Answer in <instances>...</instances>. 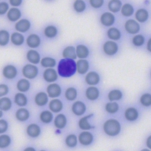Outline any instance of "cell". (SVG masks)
<instances>
[{
    "instance_id": "1",
    "label": "cell",
    "mask_w": 151,
    "mask_h": 151,
    "mask_svg": "<svg viewBox=\"0 0 151 151\" xmlns=\"http://www.w3.org/2000/svg\"><path fill=\"white\" fill-rule=\"evenodd\" d=\"M58 69V73L61 76L70 77L74 74L76 71V64L72 59H63L59 63Z\"/></svg>"
},
{
    "instance_id": "2",
    "label": "cell",
    "mask_w": 151,
    "mask_h": 151,
    "mask_svg": "<svg viewBox=\"0 0 151 151\" xmlns=\"http://www.w3.org/2000/svg\"><path fill=\"white\" fill-rule=\"evenodd\" d=\"M104 129L108 135L110 136H115L119 133L121 126L118 122L114 120H110L105 123Z\"/></svg>"
},
{
    "instance_id": "3",
    "label": "cell",
    "mask_w": 151,
    "mask_h": 151,
    "mask_svg": "<svg viewBox=\"0 0 151 151\" xmlns=\"http://www.w3.org/2000/svg\"><path fill=\"white\" fill-rule=\"evenodd\" d=\"M23 74L24 76L28 79L35 78L38 73V69L37 67L31 64L25 65L23 69Z\"/></svg>"
},
{
    "instance_id": "4",
    "label": "cell",
    "mask_w": 151,
    "mask_h": 151,
    "mask_svg": "<svg viewBox=\"0 0 151 151\" xmlns=\"http://www.w3.org/2000/svg\"><path fill=\"white\" fill-rule=\"evenodd\" d=\"M125 28L128 32L132 34H136L140 29L139 24L135 21L133 20H130L126 22Z\"/></svg>"
},
{
    "instance_id": "5",
    "label": "cell",
    "mask_w": 151,
    "mask_h": 151,
    "mask_svg": "<svg viewBox=\"0 0 151 151\" xmlns=\"http://www.w3.org/2000/svg\"><path fill=\"white\" fill-rule=\"evenodd\" d=\"M105 52L109 55L115 54L118 50V46L115 42L108 41L105 43L104 46Z\"/></svg>"
},
{
    "instance_id": "6",
    "label": "cell",
    "mask_w": 151,
    "mask_h": 151,
    "mask_svg": "<svg viewBox=\"0 0 151 151\" xmlns=\"http://www.w3.org/2000/svg\"><path fill=\"white\" fill-rule=\"evenodd\" d=\"M47 92L49 97L54 98L58 96L60 94L61 89L56 84H52L48 86Z\"/></svg>"
},
{
    "instance_id": "7",
    "label": "cell",
    "mask_w": 151,
    "mask_h": 151,
    "mask_svg": "<svg viewBox=\"0 0 151 151\" xmlns=\"http://www.w3.org/2000/svg\"><path fill=\"white\" fill-rule=\"evenodd\" d=\"M80 142L83 145H88L90 144L93 140L92 134L87 132H83L81 133L79 137Z\"/></svg>"
},
{
    "instance_id": "8",
    "label": "cell",
    "mask_w": 151,
    "mask_h": 151,
    "mask_svg": "<svg viewBox=\"0 0 151 151\" xmlns=\"http://www.w3.org/2000/svg\"><path fill=\"white\" fill-rule=\"evenodd\" d=\"M44 77L46 81L48 82H52L55 81L57 76L56 71L52 69H48L44 72Z\"/></svg>"
},
{
    "instance_id": "9",
    "label": "cell",
    "mask_w": 151,
    "mask_h": 151,
    "mask_svg": "<svg viewBox=\"0 0 151 151\" xmlns=\"http://www.w3.org/2000/svg\"><path fill=\"white\" fill-rule=\"evenodd\" d=\"M115 17L111 13L106 12L103 14L101 18V21L102 24L106 26H110L114 22Z\"/></svg>"
},
{
    "instance_id": "10",
    "label": "cell",
    "mask_w": 151,
    "mask_h": 151,
    "mask_svg": "<svg viewBox=\"0 0 151 151\" xmlns=\"http://www.w3.org/2000/svg\"><path fill=\"white\" fill-rule=\"evenodd\" d=\"M30 23L26 19L20 20L15 25L16 29L21 32H25L27 31L30 28Z\"/></svg>"
},
{
    "instance_id": "11",
    "label": "cell",
    "mask_w": 151,
    "mask_h": 151,
    "mask_svg": "<svg viewBox=\"0 0 151 151\" xmlns=\"http://www.w3.org/2000/svg\"><path fill=\"white\" fill-rule=\"evenodd\" d=\"M17 71L14 66L11 65H7L5 67L3 70V75L6 78L12 79L16 76Z\"/></svg>"
},
{
    "instance_id": "12",
    "label": "cell",
    "mask_w": 151,
    "mask_h": 151,
    "mask_svg": "<svg viewBox=\"0 0 151 151\" xmlns=\"http://www.w3.org/2000/svg\"><path fill=\"white\" fill-rule=\"evenodd\" d=\"M86 106L84 104L81 102H77L73 105V112L77 115H81L86 111Z\"/></svg>"
},
{
    "instance_id": "13",
    "label": "cell",
    "mask_w": 151,
    "mask_h": 151,
    "mask_svg": "<svg viewBox=\"0 0 151 151\" xmlns=\"http://www.w3.org/2000/svg\"><path fill=\"white\" fill-rule=\"evenodd\" d=\"M27 43L30 47L35 48L38 47L40 45V40L39 37L37 35H32L27 38Z\"/></svg>"
},
{
    "instance_id": "14",
    "label": "cell",
    "mask_w": 151,
    "mask_h": 151,
    "mask_svg": "<svg viewBox=\"0 0 151 151\" xmlns=\"http://www.w3.org/2000/svg\"><path fill=\"white\" fill-rule=\"evenodd\" d=\"M77 66L78 73L81 74H84L88 70L89 65L86 60H80L77 61Z\"/></svg>"
},
{
    "instance_id": "15",
    "label": "cell",
    "mask_w": 151,
    "mask_h": 151,
    "mask_svg": "<svg viewBox=\"0 0 151 151\" xmlns=\"http://www.w3.org/2000/svg\"><path fill=\"white\" fill-rule=\"evenodd\" d=\"M63 56L66 58L76 59L77 56L75 48L73 46L67 47L64 50Z\"/></svg>"
},
{
    "instance_id": "16",
    "label": "cell",
    "mask_w": 151,
    "mask_h": 151,
    "mask_svg": "<svg viewBox=\"0 0 151 151\" xmlns=\"http://www.w3.org/2000/svg\"><path fill=\"white\" fill-rule=\"evenodd\" d=\"M27 58L30 62L33 64H37L40 61V55L37 52L34 50H30L27 53Z\"/></svg>"
},
{
    "instance_id": "17",
    "label": "cell",
    "mask_w": 151,
    "mask_h": 151,
    "mask_svg": "<svg viewBox=\"0 0 151 151\" xmlns=\"http://www.w3.org/2000/svg\"><path fill=\"white\" fill-rule=\"evenodd\" d=\"M21 13L20 11L15 8L11 9L7 14L9 19L11 21H15L18 20L20 17Z\"/></svg>"
},
{
    "instance_id": "18",
    "label": "cell",
    "mask_w": 151,
    "mask_h": 151,
    "mask_svg": "<svg viewBox=\"0 0 151 151\" xmlns=\"http://www.w3.org/2000/svg\"><path fill=\"white\" fill-rule=\"evenodd\" d=\"M99 78L97 73L91 72L89 73L86 77V80L90 85H94L97 84L99 82Z\"/></svg>"
},
{
    "instance_id": "19",
    "label": "cell",
    "mask_w": 151,
    "mask_h": 151,
    "mask_svg": "<svg viewBox=\"0 0 151 151\" xmlns=\"http://www.w3.org/2000/svg\"><path fill=\"white\" fill-rule=\"evenodd\" d=\"M27 131L29 136L32 137H35L39 135L40 129V127L37 125L32 124L28 127Z\"/></svg>"
},
{
    "instance_id": "20",
    "label": "cell",
    "mask_w": 151,
    "mask_h": 151,
    "mask_svg": "<svg viewBox=\"0 0 151 151\" xmlns=\"http://www.w3.org/2000/svg\"><path fill=\"white\" fill-rule=\"evenodd\" d=\"M76 52L77 56L80 58H86L89 54L88 48L82 45H79L77 46Z\"/></svg>"
},
{
    "instance_id": "21",
    "label": "cell",
    "mask_w": 151,
    "mask_h": 151,
    "mask_svg": "<svg viewBox=\"0 0 151 151\" xmlns=\"http://www.w3.org/2000/svg\"><path fill=\"white\" fill-rule=\"evenodd\" d=\"M49 107L50 110L54 112H58L62 109V103L59 100L54 99L50 102Z\"/></svg>"
},
{
    "instance_id": "22",
    "label": "cell",
    "mask_w": 151,
    "mask_h": 151,
    "mask_svg": "<svg viewBox=\"0 0 151 151\" xmlns=\"http://www.w3.org/2000/svg\"><path fill=\"white\" fill-rule=\"evenodd\" d=\"M35 101L37 104L38 106H43L45 105L48 101L46 94L43 92L38 93L36 97Z\"/></svg>"
},
{
    "instance_id": "23",
    "label": "cell",
    "mask_w": 151,
    "mask_h": 151,
    "mask_svg": "<svg viewBox=\"0 0 151 151\" xmlns=\"http://www.w3.org/2000/svg\"><path fill=\"white\" fill-rule=\"evenodd\" d=\"M125 116L128 120L133 121L136 120L137 119L138 114L136 109L133 108H130L126 111Z\"/></svg>"
},
{
    "instance_id": "24",
    "label": "cell",
    "mask_w": 151,
    "mask_h": 151,
    "mask_svg": "<svg viewBox=\"0 0 151 151\" xmlns=\"http://www.w3.org/2000/svg\"><path fill=\"white\" fill-rule=\"evenodd\" d=\"M148 16V14L147 11L143 9L138 10L136 14V19L141 22L146 21L147 19Z\"/></svg>"
},
{
    "instance_id": "25",
    "label": "cell",
    "mask_w": 151,
    "mask_h": 151,
    "mask_svg": "<svg viewBox=\"0 0 151 151\" xmlns=\"http://www.w3.org/2000/svg\"><path fill=\"white\" fill-rule=\"evenodd\" d=\"M54 123L55 126L57 128L59 129L63 128L66 123L65 117L63 114H59L56 117Z\"/></svg>"
},
{
    "instance_id": "26",
    "label": "cell",
    "mask_w": 151,
    "mask_h": 151,
    "mask_svg": "<svg viewBox=\"0 0 151 151\" xmlns=\"http://www.w3.org/2000/svg\"><path fill=\"white\" fill-rule=\"evenodd\" d=\"M86 95L87 98L91 100L96 99L99 95V92L97 88L91 87L87 90Z\"/></svg>"
},
{
    "instance_id": "27",
    "label": "cell",
    "mask_w": 151,
    "mask_h": 151,
    "mask_svg": "<svg viewBox=\"0 0 151 151\" xmlns=\"http://www.w3.org/2000/svg\"><path fill=\"white\" fill-rule=\"evenodd\" d=\"M12 42L16 45H20L22 44L24 41L23 36L20 33L15 32L13 33L11 37Z\"/></svg>"
},
{
    "instance_id": "28",
    "label": "cell",
    "mask_w": 151,
    "mask_h": 151,
    "mask_svg": "<svg viewBox=\"0 0 151 151\" xmlns=\"http://www.w3.org/2000/svg\"><path fill=\"white\" fill-rule=\"evenodd\" d=\"M16 116L18 120L21 121L27 120L29 116L28 111L24 108L19 109L16 113Z\"/></svg>"
},
{
    "instance_id": "29",
    "label": "cell",
    "mask_w": 151,
    "mask_h": 151,
    "mask_svg": "<svg viewBox=\"0 0 151 151\" xmlns=\"http://www.w3.org/2000/svg\"><path fill=\"white\" fill-rule=\"evenodd\" d=\"M15 102L17 105L23 106L26 105L27 99L25 96L22 93L17 94L15 96Z\"/></svg>"
},
{
    "instance_id": "30",
    "label": "cell",
    "mask_w": 151,
    "mask_h": 151,
    "mask_svg": "<svg viewBox=\"0 0 151 151\" xmlns=\"http://www.w3.org/2000/svg\"><path fill=\"white\" fill-rule=\"evenodd\" d=\"M122 6V3L119 1L113 0L109 3L108 7L110 10L113 12H118L120 10Z\"/></svg>"
},
{
    "instance_id": "31",
    "label": "cell",
    "mask_w": 151,
    "mask_h": 151,
    "mask_svg": "<svg viewBox=\"0 0 151 151\" xmlns=\"http://www.w3.org/2000/svg\"><path fill=\"white\" fill-rule=\"evenodd\" d=\"M30 84L27 80L23 79L20 80L18 83L17 87L18 89L21 92H25L29 89Z\"/></svg>"
},
{
    "instance_id": "32",
    "label": "cell",
    "mask_w": 151,
    "mask_h": 151,
    "mask_svg": "<svg viewBox=\"0 0 151 151\" xmlns=\"http://www.w3.org/2000/svg\"><path fill=\"white\" fill-rule=\"evenodd\" d=\"M108 37L111 39L116 40L119 39L121 37V33L119 31L115 28L110 29L107 32Z\"/></svg>"
},
{
    "instance_id": "33",
    "label": "cell",
    "mask_w": 151,
    "mask_h": 151,
    "mask_svg": "<svg viewBox=\"0 0 151 151\" xmlns=\"http://www.w3.org/2000/svg\"><path fill=\"white\" fill-rule=\"evenodd\" d=\"M11 106V102L8 98L5 97L2 98L0 100V107L1 109L4 111L9 110Z\"/></svg>"
},
{
    "instance_id": "34",
    "label": "cell",
    "mask_w": 151,
    "mask_h": 151,
    "mask_svg": "<svg viewBox=\"0 0 151 151\" xmlns=\"http://www.w3.org/2000/svg\"><path fill=\"white\" fill-rule=\"evenodd\" d=\"M40 118L43 122L46 123H49L52 120L53 115L52 113L50 111H43L40 115Z\"/></svg>"
},
{
    "instance_id": "35",
    "label": "cell",
    "mask_w": 151,
    "mask_h": 151,
    "mask_svg": "<svg viewBox=\"0 0 151 151\" xmlns=\"http://www.w3.org/2000/svg\"><path fill=\"white\" fill-rule=\"evenodd\" d=\"M93 114L83 117L81 119L79 122V126L80 128L86 130L91 129V126L87 121V119L92 116Z\"/></svg>"
},
{
    "instance_id": "36",
    "label": "cell",
    "mask_w": 151,
    "mask_h": 151,
    "mask_svg": "<svg viewBox=\"0 0 151 151\" xmlns=\"http://www.w3.org/2000/svg\"><path fill=\"white\" fill-rule=\"evenodd\" d=\"M41 63L42 65L45 68L48 67H53L56 65L55 60L50 58H43L41 61Z\"/></svg>"
},
{
    "instance_id": "37",
    "label": "cell",
    "mask_w": 151,
    "mask_h": 151,
    "mask_svg": "<svg viewBox=\"0 0 151 151\" xmlns=\"http://www.w3.org/2000/svg\"><path fill=\"white\" fill-rule=\"evenodd\" d=\"M57 30L56 28L53 26H49L46 28L44 31L45 35L47 37L52 38L57 35Z\"/></svg>"
},
{
    "instance_id": "38",
    "label": "cell",
    "mask_w": 151,
    "mask_h": 151,
    "mask_svg": "<svg viewBox=\"0 0 151 151\" xmlns=\"http://www.w3.org/2000/svg\"><path fill=\"white\" fill-rule=\"evenodd\" d=\"M9 33L5 30H1L0 32V44L2 46L7 45L9 40Z\"/></svg>"
},
{
    "instance_id": "39",
    "label": "cell",
    "mask_w": 151,
    "mask_h": 151,
    "mask_svg": "<svg viewBox=\"0 0 151 151\" xmlns=\"http://www.w3.org/2000/svg\"><path fill=\"white\" fill-rule=\"evenodd\" d=\"M122 96L121 92L118 90L112 91L108 95L109 99L111 101L119 100L121 98Z\"/></svg>"
},
{
    "instance_id": "40",
    "label": "cell",
    "mask_w": 151,
    "mask_h": 151,
    "mask_svg": "<svg viewBox=\"0 0 151 151\" xmlns=\"http://www.w3.org/2000/svg\"><path fill=\"white\" fill-rule=\"evenodd\" d=\"M134 9L129 4H126L122 7L121 12L123 14L126 16H131L134 12Z\"/></svg>"
},
{
    "instance_id": "41",
    "label": "cell",
    "mask_w": 151,
    "mask_h": 151,
    "mask_svg": "<svg viewBox=\"0 0 151 151\" xmlns=\"http://www.w3.org/2000/svg\"><path fill=\"white\" fill-rule=\"evenodd\" d=\"M65 95L67 99L70 100H73L76 97L77 92L74 88H70L66 90Z\"/></svg>"
},
{
    "instance_id": "42",
    "label": "cell",
    "mask_w": 151,
    "mask_h": 151,
    "mask_svg": "<svg viewBox=\"0 0 151 151\" xmlns=\"http://www.w3.org/2000/svg\"><path fill=\"white\" fill-rule=\"evenodd\" d=\"M74 7L75 10L78 12H81L84 10L86 8L85 3L83 1H76L74 4Z\"/></svg>"
},
{
    "instance_id": "43",
    "label": "cell",
    "mask_w": 151,
    "mask_h": 151,
    "mask_svg": "<svg viewBox=\"0 0 151 151\" xmlns=\"http://www.w3.org/2000/svg\"><path fill=\"white\" fill-rule=\"evenodd\" d=\"M10 143V139L9 137L7 135L1 136L0 137V147L4 148L9 146Z\"/></svg>"
},
{
    "instance_id": "44",
    "label": "cell",
    "mask_w": 151,
    "mask_h": 151,
    "mask_svg": "<svg viewBox=\"0 0 151 151\" xmlns=\"http://www.w3.org/2000/svg\"><path fill=\"white\" fill-rule=\"evenodd\" d=\"M106 110L109 113H113L116 112L119 109V106L116 103L108 104L106 106Z\"/></svg>"
},
{
    "instance_id": "45",
    "label": "cell",
    "mask_w": 151,
    "mask_h": 151,
    "mask_svg": "<svg viewBox=\"0 0 151 151\" xmlns=\"http://www.w3.org/2000/svg\"><path fill=\"white\" fill-rule=\"evenodd\" d=\"M141 102L145 106H150L151 104V95L147 93L143 95L141 97Z\"/></svg>"
},
{
    "instance_id": "46",
    "label": "cell",
    "mask_w": 151,
    "mask_h": 151,
    "mask_svg": "<svg viewBox=\"0 0 151 151\" xmlns=\"http://www.w3.org/2000/svg\"><path fill=\"white\" fill-rule=\"evenodd\" d=\"M66 143L68 146L73 147L76 146L77 144V138L74 135L69 136L66 138Z\"/></svg>"
},
{
    "instance_id": "47",
    "label": "cell",
    "mask_w": 151,
    "mask_h": 151,
    "mask_svg": "<svg viewBox=\"0 0 151 151\" xmlns=\"http://www.w3.org/2000/svg\"><path fill=\"white\" fill-rule=\"evenodd\" d=\"M144 37L141 35H138L134 37L133 42L134 44L137 46L142 45L144 42Z\"/></svg>"
},
{
    "instance_id": "48",
    "label": "cell",
    "mask_w": 151,
    "mask_h": 151,
    "mask_svg": "<svg viewBox=\"0 0 151 151\" xmlns=\"http://www.w3.org/2000/svg\"><path fill=\"white\" fill-rule=\"evenodd\" d=\"M91 5L95 8H98L101 6L104 3V1L102 0H99V1H95V0H91L90 1Z\"/></svg>"
},
{
    "instance_id": "49",
    "label": "cell",
    "mask_w": 151,
    "mask_h": 151,
    "mask_svg": "<svg viewBox=\"0 0 151 151\" xmlns=\"http://www.w3.org/2000/svg\"><path fill=\"white\" fill-rule=\"evenodd\" d=\"M9 6L7 3L2 2L0 4V13L1 14H5L7 11Z\"/></svg>"
},
{
    "instance_id": "50",
    "label": "cell",
    "mask_w": 151,
    "mask_h": 151,
    "mask_svg": "<svg viewBox=\"0 0 151 151\" xmlns=\"http://www.w3.org/2000/svg\"><path fill=\"white\" fill-rule=\"evenodd\" d=\"M0 123H1L0 132L1 133H2L7 130L8 126L7 124V122L3 120H1L0 121Z\"/></svg>"
},
{
    "instance_id": "51",
    "label": "cell",
    "mask_w": 151,
    "mask_h": 151,
    "mask_svg": "<svg viewBox=\"0 0 151 151\" xmlns=\"http://www.w3.org/2000/svg\"><path fill=\"white\" fill-rule=\"evenodd\" d=\"M0 96H2L6 95L8 92V88L7 86L1 85L0 86Z\"/></svg>"
},
{
    "instance_id": "52",
    "label": "cell",
    "mask_w": 151,
    "mask_h": 151,
    "mask_svg": "<svg viewBox=\"0 0 151 151\" xmlns=\"http://www.w3.org/2000/svg\"><path fill=\"white\" fill-rule=\"evenodd\" d=\"M22 2L21 0H10V3L12 6H17L20 5Z\"/></svg>"
},
{
    "instance_id": "53",
    "label": "cell",
    "mask_w": 151,
    "mask_h": 151,
    "mask_svg": "<svg viewBox=\"0 0 151 151\" xmlns=\"http://www.w3.org/2000/svg\"><path fill=\"white\" fill-rule=\"evenodd\" d=\"M147 146L151 149V137H150L147 140Z\"/></svg>"
},
{
    "instance_id": "54",
    "label": "cell",
    "mask_w": 151,
    "mask_h": 151,
    "mask_svg": "<svg viewBox=\"0 0 151 151\" xmlns=\"http://www.w3.org/2000/svg\"><path fill=\"white\" fill-rule=\"evenodd\" d=\"M148 49L151 52V39L149 40L147 44Z\"/></svg>"
},
{
    "instance_id": "55",
    "label": "cell",
    "mask_w": 151,
    "mask_h": 151,
    "mask_svg": "<svg viewBox=\"0 0 151 151\" xmlns=\"http://www.w3.org/2000/svg\"><path fill=\"white\" fill-rule=\"evenodd\" d=\"M25 151H35V150L32 148H28L25 150Z\"/></svg>"
}]
</instances>
